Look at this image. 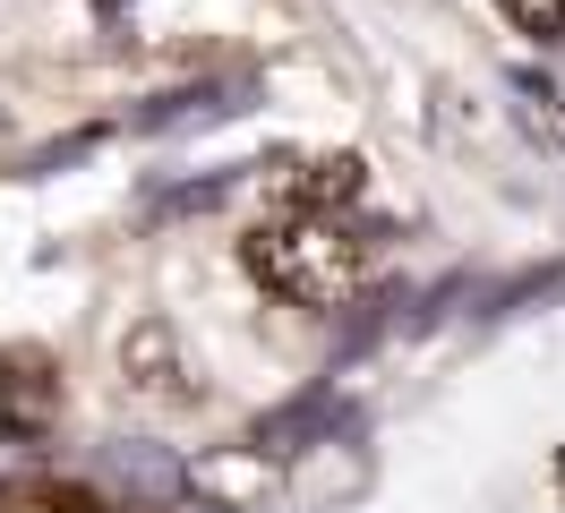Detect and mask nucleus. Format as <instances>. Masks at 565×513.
Returning <instances> with one entry per match:
<instances>
[{
    "label": "nucleus",
    "mask_w": 565,
    "mask_h": 513,
    "mask_svg": "<svg viewBox=\"0 0 565 513\" xmlns=\"http://www.w3.org/2000/svg\"><path fill=\"white\" fill-rule=\"evenodd\" d=\"M120 376L138 385V394H180V342L163 317H138L129 334H120Z\"/></svg>",
    "instance_id": "7ed1b4c3"
},
{
    "label": "nucleus",
    "mask_w": 565,
    "mask_h": 513,
    "mask_svg": "<svg viewBox=\"0 0 565 513\" xmlns=\"http://www.w3.org/2000/svg\"><path fill=\"white\" fill-rule=\"evenodd\" d=\"M369 180H360V154H334V163H309V180H300V197H309V214H334V205H352Z\"/></svg>",
    "instance_id": "20e7f679"
},
{
    "label": "nucleus",
    "mask_w": 565,
    "mask_h": 513,
    "mask_svg": "<svg viewBox=\"0 0 565 513\" xmlns=\"http://www.w3.org/2000/svg\"><path fill=\"white\" fill-rule=\"evenodd\" d=\"M505 26L531 34V43H565V0H497Z\"/></svg>",
    "instance_id": "39448f33"
},
{
    "label": "nucleus",
    "mask_w": 565,
    "mask_h": 513,
    "mask_svg": "<svg viewBox=\"0 0 565 513\" xmlns=\"http://www.w3.org/2000/svg\"><path fill=\"white\" fill-rule=\"evenodd\" d=\"M241 266L275 291V300H291V308H343L360 291V239L334 223V214H282V223H257L248 232V248H241Z\"/></svg>",
    "instance_id": "f257e3e1"
},
{
    "label": "nucleus",
    "mask_w": 565,
    "mask_h": 513,
    "mask_svg": "<svg viewBox=\"0 0 565 513\" xmlns=\"http://www.w3.org/2000/svg\"><path fill=\"white\" fill-rule=\"evenodd\" d=\"M180 488L214 513H266L282 496V462L266 453V437L248 445H206V453H189L180 462Z\"/></svg>",
    "instance_id": "f03ea898"
},
{
    "label": "nucleus",
    "mask_w": 565,
    "mask_h": 513,
    "mask_svg": "<svg viewBox=\"0 0 565 513\" xmlns=\"http://www.w3.org/2000/svg\"><path fill=\"white\" fill-rule=\"evenodd\" d=\"M557 496H565V453H557Z\"/></svg>",
    "instance_id": "423d86ee"
}]
</instances>
